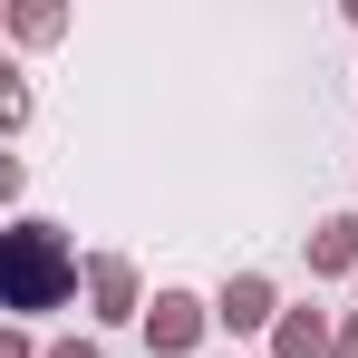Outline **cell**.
Wrapping results in <instances>:
<instances>
[{
    "label": "cell",
    "mask_w": 358,
    "mask_h": 358,
    "mask_svg": "<svg viewBox=\"0 0 358 358\" xmlns=\"http://www.w3.org/2000/svg\"><path fill=\"white\" fill-rule=\"evenodd\" d=\"M78 291H87V262H78V242H68L49 213H10V233H0V300H10V320L29 329V320L68 310Z\"/></svg>",
    "instance_id": "cell-1"
},
{
    "label": "cell",
    "mask_w": 358,
    "mask_h": 358,
    "mask_svg": "<svg viewBox=\"0 0 358 358\" xmlns=\"http://www.w3.org/2000/svg\"><path fill=\"white\" fill-rule=\"evenodd\" d=\"M145 310H155V300H145V271H136L126 252H87V320H97V329H126V320H136V329H145Z\"/></svg>",
    "instance_id": "cell-2"
},
{
    "label": "cell",
    "mask_w": 358,
    "mask_h": 358,
    "mask_svg": "<svg viewBox=\"0 0 358 358\" xmlns=\"http://www.w3.org/2000/svg\"><path fill=\"white\" fill-rule=\"evenodd\" d=\"M281 281L271 271H223V291H213V329H233V339H252V329H281Z\"/></svg>",
    "instance_id": "cell-3"
},
{
    "label": "cell",
    "mask_w": 358,
    "mask_h": 358,
    "mask_svg": "<svg viewBox=\"0 0 358 358\" xmlns=\"http://www.w3.org/2000/svg\"><path fill=\"white\" fill-rule=\"evenodd\" d=\"M213 339V300L203 291H155V310H145V349L155 358H194Z\"/></svg>",
    "instance_id": "cell-4"
},
{
    "label": "cell",
    "mask_w": 358,
    "mask_h": 358,
    "mask_svg": "<svg viewBox=\"0 0 358 358\" xmlns=\"http://www.w3.org/2000/svg\"><path fill=\"white\" fill-rule=\"evenodd\" d=\"M310 281H358V213H320L310 223Z\"/></svg>",
    "instance_id": "cell-5"
},
{
    "label": "cell",
    "mask_w": 358,
    "mask_h": 358,
    "mask_svg": "<svg viewBox=\"0 0 358 358\" xmlns=\"http://www.w3.org/2000/svg\"><path fill=\"white\" fill-rule=\"evenodd\" d=\"M339 349V320L329 310H310V300H291L281 310V329H271V358H329Z\"/></svg>",
    "instance_id": "cell-6"
},
{
    "label": "cell",
    "mask_w": 358,
    "mask_h": 358,
    "mask_svg": "<svg viewBox=\"0 0 358 358\" xmlns=\"http://www.w3.org/2000/svg\"><path fill=\"white\" fill-rule=\"evenodd\" d=\"M59 29H68V10H49V0H29V10H10V39H20V49H49Z\"/></svg>",
    "instance_id": "cell-7"
},
{
    "label": "cell",
    "mask_w": 358,
    "mask_h": 358,
    "mask_svg": "<svg viewBox=\"0 0 358 358\" xmlns=\"http://www.w3.org/2000/svg\"><path fill=\"white\" fill-rule=\"evenodd\" d=\"M0 78H10V87H0V126L20 136V126H29V87H20V68H0Z\"/></svg>",
    "instance_id": "cell-8"
},
{
    "label": "cell",
    "mask_w": 358,
    "mask_h": 358,
    "mask_svg": "<svg viewBox=\"0 0 358 358\" xmlns=\"http://www.w3.org/2000/svg\"><path fill=\"white\" fill-rule=\"evenodd\" d=\"M0 358H49V349H39V339H29V329L10 320V339H0Z\"/></svg>",
    "instance_id": "cell-9"
},
{
    "label": "cell",
    "mask_w": 358,
    "mask_h": 358,
    "mask_svg": "<svg viewBox=\"0 0 358 358\" xmlns=\"http://www.w3.org/2000/svg\"><path fill=\"white\" fill-rule=\"evenodd\" d=\"M49 358H107L97 339H49Z\"/></svg>",
    "instance_id": "cell-10"
},
{
    "label": "cell",
    "mask_w": 358,
    "mask_h": 358,
    "mask_svg": "<svg viewBox=\"0 0 358 358\" xmlns=\"http://www.w3.org/2000/svg\"><path fill=\"white\" fill-rule=\"evenodd\" d=\"M329 358H358V310L339 320V349H329Z\"/></svg>",
    "instance_id": "cell-11"
},
{
    "label": "cell",
    "mask_w": 358,
    "mask_h": 358,
    "mask_svg": "<svg viewBox=\"0 0 358 358\" xmlns=\"http://www.w3.org/2000/svg\"><path fill=\"white\" fill-rule=\"evenodd\" d=\"M349 29H358V0H349Z\"/></svg>",
    "instance_id": "cell-12"
},
{
    "label": "cell",
    "mask_w": 358,
    "mask_h": 358,
    "mask_svg": "<svg viewBox=\"0 0 358 358\" xmlns=\"http://www.w3.org/2000/svg\"><path fill=\"white\" fill-rule=\"evenodd\" d=\"M349 291H358V281H349Z\"/></svg>",
    "instance_id": "cell-13"
}]
</instances>
